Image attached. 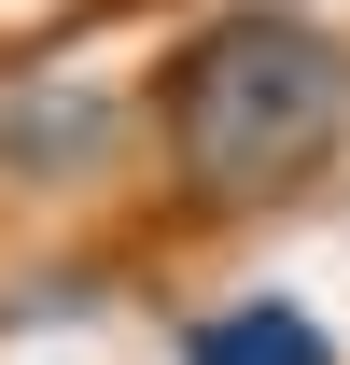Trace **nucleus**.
<instances>
[{
    "mask_svg": "<svg viewBox=\"0 0 350 365\" xmlns=\"http://www.w3.org/2000/svg\"><path fill=\"white\" fill-rule=\"evenodd\" d=\"M182 365H336V337L295 295H224V309L182 323Z\"/></svg>",
    "mask_w": 350,
    "mask_h": 365,
    "instance_id": "2",
    "label": "nucleus"
},
{
    "mask_svg": "<svg viewBox=\"0 0 350 365\" xmlns=\"http://www.w3.org/2000/svg\"><path fill=\"white\" fill-rule=\"evenodd\" d=\"M0 155H56V182H85L98 155H112V113H85V98H56V113H28V127L0 140Z\"/></svg>",
    "mask_w": 350,
    "mask_h": 365,
    "instance_id": "3",
    "label": "nucleus"
},
{
    "mask_svg": "<svg viewBox=\"0 0 350 365\" xmlns=\"http://www.w3.org/2000/svg\"><path fill=\"white\" fill-rule=\"evenodd\" d=\"M140 127L169 155V197L211 225H253L280 197L350 155V43L295 0H238L211 29H182L140 85Z\"/></svg>",
    "mask_w": 350,
    "mask_h": 365,
    "instance_id": "1",
    "label": "nucleus"
}]
</instances>
